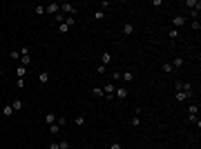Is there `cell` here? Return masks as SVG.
<instances>
[{"label":"cell","instance_id":"1","mask_svg":"<svg viewBox=\"0 0 201 149\" xmlns=\"http://www.w3.org/2000/svg\"><path fill=\"white\" fill-rule=\"evenodd\" d=\"M114 91H116V85H114V82H107V85L103 87V96L107 100H114Z\"/></svg>","mask_w":201,"mask_h":149},{"label":"cell","instance_id":"2","mask_svg":"<svg viewBox=\"0 0 201 149\" xmlns=\"http://www.w3.org/2000/svg\"><path fill=\"white\" fill-rule=\"evenodd\" d=\"M61 14H65V16H72V18H74V14H76V7H74V5H69V2H63V5H61Z\"/></svg>","mask_w":201,"mask_h":149},{"label":"cell","instance_id":"3","mask_svg":"<svg viewBox=\"0 0 201 149\" xmlns=\"http://www.w3.org/2000/svg\"><path fill=\"white\" fill-rule=\"evenodd\" d=\"M130 94H128V89L125 87H116V91H114V98H116V100H125Z\"/></svg>","mask_w":201,"mask_h":149},{"label":"cell","instance_id":"4","mask_svg":"<svg viewBox=\"0 0 201 149\" xmlns=\"http://www.w3.org/2000/svg\"><path fill=\"white\" fill-rule=\"evenodd\" d=\"M172 25H174V29H179V27H183L186 25V16H172Z\"/></svg>","mask_w":201,"mask_h":149},{"label":"cell","instance_id":"5","mask_svg":"<svg viewBox=\"0 0 201 149\" xmlns=\"http://www.w3.org/2000/svg\"><path fill=\"white\" fill-rule=\"evenodd\" d=\"M141 114H143L141 109H136V111H134V116L130 118V125H132V127H139V125H141Z\"/></svg>","mask_w":201,"mask_h":149},{"label":"cell","instance_id":"6","mask_svg":"<svg viewBox=\"0 0 201 149\" xmlns=\"http://www.w3.org/2000/svg\"><path fill=\"white\" fill-rule=\"evenodd\" d=\"M61 11V5H45V14H49V16H56V14H58Z\"/></svg>","mask_w":201,"mask_h":149},{"label":"cell","instance_id":"7","mask_svg":"<svg viewBox=\"0 0 201 149\" xmlns=\"http://www.w3.org/2000/svg\"><path fill=\"white\" fill-rule=\"evenodd\" d=\"M190 98H192V96L186 94V91H177V94H174V100H177V102H186V100H190Z\"/></svg>","mask_w":201,"mask_h":149},{"label":"cell","instance_id":"8","mask_svg":"<svg viewBox=\"0 0 201 149\" xmlns=\"http://www.w3.org/2000/svg\"><path fill=\"white\" fill-rule=\"evenodd\" d=\"M183 5L190 9V11H192V9H199V11H201V2H199V0H186Z\"/></svg>","mask_w":201,"mask_h":149},{"label":"cell","instance_id":"9","mask_svg":"<svg viewBox=\"0 0 201 149\" xmlns=\"http://www.w3.org/2000/svg\"><path fill=\"white\" fill-rule=\"evenodd\" d=\"M110 62H112V53H110V51H103V56H101V65H103V67H107Z\"/></svg>","mask_w":201,"mask_h":149},{"label":"cell","instance_id":"10","mask_svg":"<svg viewBox=\"0 0 201 149\" xmlns=\"http://www.w3.org/2000/svg\"><path fill=\"white\" fill-rule=\"evenodd\" d=\"M38 82H40V85H47V82H49V73L40 71V73H38Z\"/></svg>","mask_w":201,"mask_h":149},{"label":"cell","instance_id":"11","mask_svg":"<svg viewBox=\"0 0 201 149\" xmlns=\"http://www.w3.org/2000/svg\"><path fill=\"white\" fill-rule=\"evenodd\" d=\"M18 62H20L23 67H29V65H31V56L25 53V56H20V60H18Z\"/></svg>","mask_w":201,"mask_h":149},{"label":"cell","instance_id":"12","mask_svg":"<svg viewBox=\"0 0 201 149\" xmlns=\"http://www.w3.org/2000/svg\"><path fill=\"white\" fill-rule=\"evenodd\" d=\"M23 107H25V102H23V100H20V98H16V100H14V102H11V109H14V111H20V109H23Z\"/></svg>","mask_w":201,"mask_h":149},{"label":"cell","instance_id":"13","mask_svg":"<svg viewBox=\"0 0 201 149\" xmlns=\"http://www.w3.org/2000/svg\"><path fill=\"white\" fill-rule=\"evenodd\" d=\"M2 116H5V118H11V116H14L11 105H5V107H2Z\"/></svg>","mask_w":201,"mask_h":149},{"label":"cell","instance_id":"14","mask_svg":"<svg viewBox=\"0 0 201 149\" xmlns=\"http://www.w3.org/2000/svg\"><path fill=\"white\" fill-rule=\"evenodd\" d=\"M123 33H125V36H132V33H134V25H132V22L123 25Z\"/></svg>","mask_w":201,"mask_h":149},{"label":"cell","instance_id":"15","mask_svg":"<svg viewBox=\"0 0 201 149\" xmlns=\"http://www.w3.org/2000/svg\"><path fill=\"white\" fill-rule=\"evenodd\" d=\"M188 114L190 116H197L199 114V105H195V102H192V105H188Z\"/></svg>","mask_w":201,"mask_h":149},{"label":"cell","instance_id":"16","mask_svg":"<svg viewBox=\"0 0 201 149\" xmlns=\"http://www.w3.org/2000/svg\"><path fill=\"white\" fill-rule=\"evenodd\" d=\"M49 134H52V136L56 138V136H58V134H61V127H58V125H56V123H54V125H49Z\"/></svg>","mask_w":201,"mask_h":149},{"label":"cell","instance_id":"17","mask_svg":"<svg viewBox=\"0 0 201 149\" xmlns=\"http://www.w3.org/2000/svg\"><path fill=\"white\" fill-rule=\"evenodd\" d=\"M121 80H125V82H132V80H134V73H132V71H125V73H121Z\"/></svg>","mask_w":201,"mask_h":149},{"label":"cell","instance_id":"18","mask_svg":"<svg viewBox=\"0 0 201 149\" xmlns=\"http://www.w3.org/2000/svg\"><path fill=\"white\" fill-rule=\"evenodd\" d=\"M170 65H172V67H174V69H179V67H183V58H179V56H177V58L172 60Z\"/></svg>","mask_w":201,"mask_h":149},{"label":"cell","instance_id":"19","mask_svg":"<svg viewBox=\"0 0 201 149\" xmlns=\"http://www.w3.org/2000/svg\"><path fill=\"white\" fill-rule=\"evenodd\" d=\"M25 73H27V67H23V65H18V69H16V76H18V78H25Z\"/></svg>","mask_w":201,"mask_h":149},{"label":"cell","instance_id":"20","mask_svg":"<svg viewBox=\"0 0 201 149\" xmlns=\"http://www.w3.org/2000/svg\"><path fill=\"white\" fill-rule=\"evenodd\" d=\"M168 38H170V40H177V38H179V29H174V27H172L170 33H168Z\"/></svg>","mask_w":201,"mask_h":149},{"label":"cell","instance_id":"21","mask_svg":"<svg viewBox=\"0 0 201 149\" xmlns=\"http://www.w3.org/2000/svg\"><path fill=\"white\" fill-rule=\"evenodd\" d=\"M119 80H121V73H119V71H112V76H110V82H114V85H116Z\"/></svg>","mask_w":201,"mask_h":149},{"label":"cell","instance_id":"22","mask_svg":"<svg viewBox=\"0 0 201 149\" xmlns=\"http://www.w3.org/2000/svg\"><path fill=\"white\" fill-rule=\"evenodd\" d=\"M105 18V11L103 9H96V11H94V20H103Z\"/></svg>","mask_w":201,"mask_h":149},{"label":"cell","instance_id":"23","mask_svg":"<svg viewBox=\"0 0 201 149\" xmlns=\"http://www.w3.org/2000/svg\"><path fill=\"white\" fill-rule=\"evenodd\" d=\"M65 18H67V16L58 11V14H56V16H54V20H56V22H58V25H63V22H65Z\"/></svg>","mask_w":201,"mask_h":149},{"label":"cell","instance_id":"24","mask_svg":"<svg viewBox=\"0 0 201 149\" xmlns=\"http://www.w3.org/2000/svg\"><path fill=\"white\" fill-rule=\"evenodd\" d=\"M92 96H96V98H103V87H94V89H92Z\"/></svg>","mask_w":201,"mask_h":149},{"label":"cell","instance_id":"25","mask_svg":"<svg viewBox=\"0 0 201 149\" xmlns=\"http://www.w3.org/2000/svg\"><path fill=\"white\" fill-rule=\"evenodd\" d=\"M54 120H56V114H45V123L47 125H54Z\"/></svg>","mask_w":201,"mask_h":149},{"label":"cell","instance_id":"26","mask_svg":"<svg viewBox=\"0 0 201 149\" xmlns=\"http://www.w3.org/2000/svg\"><path fill=\"white\" fill-rule=\"evenodd\" d=\"M56 125H58V127L63 129V127L67 125V118H65V116H58V118H56Z\"/></svg>","mask_w":201,"mask_h":149},{"label":"cell","instance_id":"27","mask_svg":"<svg viewBox=\"0 0 201 149\" xmlns=\"http://www.w3.org/2000/svg\"><path fill=\"white\" fill-rule=\"evenodd\" d=\"M74 123H76V127H85V116H76Z\"/></svg>","mask_w":201,"mask_h":149},{"label":"cell","instance_id":"28","mask_svg":"<svg viewBox=\"0 0 201 149\" xmlns=\"http://www.w3.org/2000/svg\"><path fill=\"white\" fill-rule=\"evenodd\" d=\"M161 69H163L165 73H172V71H174V67H172L170 62H163V67H161Z\"/></svg>","mask_w":201,"mask_h":149},{"label":"cell","instance_id":"29","mask_svg":"<svg viewBox=\"0 0 201 149\" xmlns=\"http://www.w3.org/2000/svg\"><path fill=\"white\" fill-rule=\"evenodd\" d=\"M9 56H11L14 60H20V51H18V49H11V51H9Z\"/></svg>","mask_w":201,"mask_h":149},{"label":"cell","instance_id":"30","mask_svg":"<svg viewBox=\"0 0 201 149\" xmlns=\"http://www.w3.org/2000/svg\"><path fill=\"white\" fill-rule=\"evenodd\" d=\"M190 27H192L195 31H199V29H201V22H199V18H197V20H192V22H190Z\"/></svg>","mask_w":201,"mask_h":149},{"label":"cell","instance_id":"31","mask_svg":"<svg viewBox=\"0 0 201 149\" xmlns=\"http://www.w3.org/2000/svg\"><path fill=\"white\" fill-rule=\"evenodd\" d=\"M58 31H61V33H67V31H69V27L63 22V25H58Z\"/></svg>","mask_w":201,"mask_h":149},{"label":"cell","instance_id":"32","mask_svg":"<svg viewBox=\"0 0 201 149\" xmlns=\"http://www.w3.org/2000/svg\"><path fill=\"white\" fill-rule=\"evenodd\" d=\"M65 25H67V27H72V25H76V22H74V18H72V16H67V18H65Z\"/></svg>","mask_w":201,"mask_h":149},{"label":"cell","instance_id":"33","mask_svg":"<svg viewBox=\"0 0 201 149\" xmlns=\"http://www.w3.org/2000/svg\"><path fill=\"white\" fill-rule=\"evenodd\" d=\"M58 147H61V149H69V143H67V140H61Z\"/></svg>","mask_w":201,"mask_h":149},{"label":"cell","instance_id":"34","mask_svg":"<svg viewBox=\"0 0 201 149\" xmlns=\"http://www.w3.org/2000/svg\"><path fill=\"white\" fill-rule=\"evenodd\" d=\"M16 87H18V89H23V87H25V80H23V78H18V80H16Z\"/></svg>","mask_w":201,"mask_h":149},{"label":"cell","instance_id":"35","mask_svg":"<svg viewBox=\"0 0 201 149\" xmlns=\"http://www.w3.org/2000/svg\"><path fill=\"white\" fill-rule=\"evenodd\" d=\"M96 73H98V76H103V73H105V67H103V65H98V67H96Z\"/></svg>","mask_w":201,"mask_h":149},{"label":"cell","instance_id":"36","mask_svg":"<svg viewBox=\"0 0 201 149\" xmlns=\"http://www.w3.org/2000/svg\"><path fill=\"white\" fill-rule=\"evenodd\" d=\"M110 149H123V145H121V143H112Z\"/></svg>","mask_w":201,"mask_h":149},{"label":"cell","instance_id":"37","mask_svg":"<svg viewBox=\"0 0 201 149\" xmlns=\"http://www.w3.org/2000/svg\"><path fill=\"white\" fill-rule=\"evenodd\" d=\"M45 14V7H36V16H43Z\"/></svg>","mask_w":201,"mask_h":149},{"label":"cell","instance_id":"38","mask_svg":"<svg viewBox=\"0 0 201 149\" xmlns=\"http://www.w3.org/2000/svg\"><path fill=\"white\" fill-rule=\"evenodd\" d=\"M49 149H61V147H58V143H56V140H54V143L49 145Z\"/></svg>","mask_w":201,"mask_h":149},{"label":"cell","instance_id":"39","mask_svg":"<svg viewBox=\"0 0 201 149\" xmlns=\"http://www.w3.org/2000/svg\"><path fill=\"white\" fill-rule=\"evenodd\" d=\"M0 76H2V67H0Z\"/></svg>","mask_w":201,"mask_h":149}]
</instances>
